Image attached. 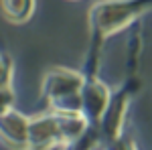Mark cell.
Masks as SVG:
<instances>
[{
  "mask_svg": "<svg viewBox=\"0 0 152 150\" xmlns=\"http://www.w3.org/2000/svg\"><path fill=\"white\" fill-rule=\"evenodd\" d=\"M148 6L152 0H104L91 10V24L99 33H110L128 24Z\"/></svg>",
  "mask_w": 152,
  "mask_h": 150,
  "instance_id": "cell-1",
  "label": "cell"
},
{
  "mask_svg": "<svg viewBox=\"0 0 152 150\" xmlns=\"http://www.w3.org/2000/svg\"><path fill=\"white\" fill-rule=\"evenodd\" d=\"M61 138L57 118H41L35 122H28V146L33 150H45Z\"/></svg>",
  "mask_w": 152,
  "mask_h": 150,
  "instance_id": "cell-2",
  "label": "cell"
},
{
  "mask_svg": "<svg viewBox=\"0 0 152 150\" xmlns=\"http://www.w3.org/2000/svg\"><path fill=\"white\" fill-rule=\"evenodd\" d=\"M0 138L12 146H26L28 144V122L20 114L6 110L0 114Z\"/></svg>",
  "mask_w": 152,
  "mask_h": 150,
  "instance_id": "cell-3",
  "label": "cell"
},
{
  "mask_svg": "<svg viewBox=\"0 0 152 150\" xmlns=\"http://www.w3.org/2000/svg\"><path fill=\"white\" fill-rule=\"evenodd\" d=\"M105 102H107V93L105 87L99 83H83L81 87V110L85 116H99L105 110Z\"/></svg>",
  "mask_w": 152,
  "mask_h": 150,
  "instance_id": "cell-4",
  "label": "cell"
},
{
  "mask_svg": "<svg viewBox=\"0 0 152 150\" xmlns=\"http://www.w3.org/2000/svg\"><path fill=\"white\" fill-rule=\"evenodd\" d=\"M33 8H35V0H2L4 14L14 23L26 20L33 14Z\"/></svg>",
  "mask_w": 152,
  "mask_h": 150,
  "instance_id": "cell-5",
  "label": "cell"
},
{
  "mask_svg": "<svg viewBox=\"0 0 152 150\" xmlns=\"http://www.w3.org/2000/svg\"><path fill=\"white\" fill-rule=\"evenodd\" d=\"M8 79H10V63L6 57L0 55V89L8 85Z\"/></svg>",
  "mask_w": 152,
  "mask_h": 150,
  "instance_id": "cell-6",
  "label": "cell"
}]
</instances>
